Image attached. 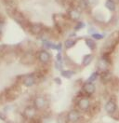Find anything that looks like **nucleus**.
I'll list each match as a JSON object with an SVG mask.
<instances>
[{
    "mask_svg": "<svg viewBox=\"0 0 119 123\" xmlns=\"http://www.w3.org/2000/svg\"><path fill=\"white\" fill-rule=\"evenodd\" d=\"M12 16H13V19H14L15 21L19 23V24H21L23 27H26V26H27V24H28L27 20L24 18V16L22 15V13H20V12L15 11L14 10V11L12 12Z\"/></svg>",
    "mask_w": 119,
    "mask_h": 123,
    "instance_id": "f257e3e1",
    "label": "nucleus"
},
{
    "mask_svg": "<svg viewBox=\"0 0 119 123\" xmlns=\"http://www.w3.org/2000/svg\"><path fill=\"white\" fill-rule=\"evenodd\" d=\"M36 82V77L35 74H30L23 77L22 83L25 87H33Z\"/></svg>",
    "mask_w": 119,
    "mask_h": 123,
    "instance_id": "f03ea898",
    "label": "nucleus"
},
{
    "mask_svg": "<svg viewBox=\"0 0 119 123\" xmlns=\"http://www.w3.org/2000/svg\"><path fill=\"white\" fill-rule=\"evenodd\" d=\"M81 117L80 113L77 111V110H71L68 114H67V120L69 122L75 123L77 122Z\"/></svg>",
    "mask_w": 119,
    "mask_h": 123,
    "instance_id": "7ed1b4c3",
    "label": "nucleus"
},
{
    "mask_svg": "<svg viewBox=\"0 0 119 123\" xmlns=\"http://www.w3.org/2000/svg\"><path fill=\"white\" fill-rule=\"evenodd\" d=\"M116 108H117V105H116V103H115V101L114 100H109L107 103H106V105H105V106H104V109H105V111L109 114V115H113L115 111H116Z\"/></svg>",
    "mask_w": 119,
    "mask_h": 123,
    "instance_id": "20e7f679",
    "label": "nucleus"
},
{
    "mask_svg": "<svg viewBox=\"0 0 119 123\" xmlns=\"http://www.w3.org/2000/svg\"><path fill=\"white\" fill-rule=\"evenodd\" d=\"M47 105V100L44 96H36L35 98V107L36 109H44Z\"/></svg>",
    "mask_w": 119,
    "mask_h": 123,
    "instance_id": "39448f33",
    "label": "nucleus"
},
{
    "mask_svg": "<svg viewBox=\"0 0 119 123\" xmlns=\"http://www.w3.org/2000/svg\"><path fill=\"white\" fill-rule=\"evenodd\" d=\"M68 17L72 21H78L81 18V12L75 8H72L68 10Z\"/></svg>",
    "mask_w": 119,
    "mask_h": 123,
    "instance_id": "423d86ee",
    "label": "nucleus"
},
{
    "mask_svg": "<svg viewBox=\"0 0 119 123\" xmlns=\"http://www.w3.org/2000/svg\"><path fill=\"white\" fill-rule=\"evenodd\" d=\"M38 60L41 62L42 63H48V62L50 61V54L48 53L47 50L45 49H42L38 52Z\"/></svg>",
    "mask_w": 119,
    "mask_h": 123,
    "instance_id": "0eeeda50",
    "label": "nucleus"
},
{
    "mask_svg": "<svg viewBox=\"0 0 119 123\" xmlns=\"http://www.w3.org/2000/svg\"><path fill=\"white\" fill-rule=\"evenodd\" d=\"M23 115L26 118L28 119H33L36 117V108L33 107V106H28V107L25 108L24 112H23Z\"/></svg>",
    "mask_w": 119,
    "mask_h": 123,
    "instance_id": "6e6552de",
    "label": "nucleus"
},
{
    "mask_svg": "<svg viewBox=\"0 0 119 123\" xmlns=\"http://www.w3.org/2000/svg\"><path fill=\"white\" fill-rule=\"evenodd\" d=\"M90 106V101L88 97H82L78 101V107L83 111H87Z\"/></svg>",
    "mask_w": 119,
    "mask_h": 123,
    "instance_id": "1a4fd4ad",
    "label": "nucleus"
},
{
    "mask_svg": "<svg viewBox=\"0 0 119 123\" xmlns=\"http://www.w3.org/2000/svg\"><path fill=\"white\" fill-rule=\"evenodd\" d=\"M29 30L33 35L37 36V35H39V34L42 33L43 26L40 23H32V24L29 25Z\"/></svg>",
    "mask_w": 119,
    "mask_h": 123,
    "instance_id": "9d476101",
    "label": "nucleus"
},
{
    "mask_svg": "<svg viewBox=\"0 0 119 123\" xmlns=\"http://www.w3.org/2000/svg\"><path fill=\"white\" fill-rule=\"evenodd\" d=\"M97 67H98V70L101 71V73H102V72H105V71H108L109 62L107 61L105 58H101V59H100V61L98 62Z\"/></svg>",
    "mask_w": 119,
    "mask_h": 123,
    "instance_id": "9b49d317",
    "label": "nucleus"
},
{
    "mask_svg": "<svg viewBox=\"0 0 119 123\" xmlns=\"http://www.w3.org/2000/svg\"><path fill=\"white\" fill-rule=\"evenodd\" d=\"M95 90H96V88H95V85L93 84V83H91V82H86L84 86H83V91L86 92L87 94H89V95H91V94H93L94 92H95Z\"/></svg>",
    "mask_w": 119,
    "mask_h": 123,
    "instance_id": "f8f14e48",
    "label": "nucleus"
},
{
    "mask_svg": "<svg viewBox=\"0 0 119 123\" xmlns=\"http://www.w3.org/2000/svg\"><path fill=\"white\" fill-rule=\"evenodd\" d=\"M93 61V55L92 54H87L84 56L83 61H82V64L84 66H88L89 64H90V62Z\"/></svg>",
    "mask_w": 119,
    "mask_h": 123,
    "instance_id": "ddd939ff",
    "label": "nucleus"
},
{
    "mask_svg": "<svg viewBox=\"0 0 119 123\" xmlns=\"http://www.w3.org/2000/svg\"><path fill=\"white\" fill-rule=\"evenodd\" d=\"M105 7L108 8L110 11H114L116 8V4L113 0H106L105 2Z\"/></svg>",
    "mask_w": 119,
    "mask_h": 123,
    "instance_id": "4468645a",
    "label": "nucleus"
},
{
    "mask_svg": "<svg viewBox=\"0 0 119 123\" xmlns=\"http://www.w3.org/2000/svg\"><path fill=\"white\" fill-rule=\"evenodd\" d=\"M101 78L102 82H104V83H106V82L110 81V80H111V78H112L111 73H110V72H108V71L102 72V73H101Z\"/></svg>",
    "mask_w": 119,
    "mask_h": 123,
    "instance_id": "2eb2a0df",
    "label": "nucleus"
},
{
    "mask_svg": "<svg viewBox=\"0 0 119 123\" xmlns=\"http://www.w3.org/2000/svg\"><path fill=\"white\" fill-rule=\"evenodd\" d=\"M86 45L88 46V48H89L91 50H94L96 49V42L91 38H87L86 39Z\"/></svg>",
    "mask_w": 119,
    "mask_h": 123,
    "instance_id": "dca6fc26",
    "label": "nucleus"
},
{
    "mask_svg": "<svg viewBox=\"0 0 119 123\" xmlns=\"http://www.w3.org/2000/svg\"><path fill=\"white\" fill-rule=\"evenodd\" d=\"M74 75V72L71 70H61V76L65 78H71Z\"/></svg>",
    "mask_w": 119,
    "mask_h": 123,
    "instance_id": "f3484780",
    "label": "nucleus"
},
{
    "mask_svg": "<svg viewBox=\"0 0 119 123\" xmlns=\"http://www.w3.org/2000/svg\"><path fill=\"white\" fill-rule=\"evenodd\" d=\"M75 43H76V41L74 39L69 38L65 41V47H66V49H71L75 45Z\"/></svg>",
    "mask_w": 119,
    "mask_h": 123,
    "instance_id": "a211bd4d",
    "label": "nucleus"
},
{
    "mask_svg": "<svg viewBox=\"0 0 119 123\" xmlns=\"http://www.w3.org/2000/svg\"><path fill=\"white\" fill-rule=\"evenodd\" d=\"M99 77V73L98 72H94L93 74H91V76L89 77V82H91V83H93L94 81H96L97 78Z\"/></svg>",
    "mask_w": 119,
    "mask_h": 123,
    "instance_id": "6ab92c4d",
    "label": "nucleus"
},
{
    "mask_svg": "<svg viewBox=\"0 0 119 123\" xmlns=\"http://www.w3.org/2000/svg\"><path fill=\"white\" fill-rule=\"evenodd\" d=\"M79 6H80V8H82L83 9H84V8H87L89 7L87 0H80V1H79Z\"/></svg>",
    "mask_w": 119,
    "mask_h": 123,
    "instance_id": "aec40b11",
    "label": "nucleus"
},
{
    "mask_svg": "<svg viewBox=\"0 0 119 123\" xmlns=\"http://www.w3.org/2000/svg\"><path fill=\"white\" fill-rule=\"evenodd\" d=\"M87 2H88V5H89V6L94 7V6H96L97 4H98L99 0H87Z\"/></svg>",
    "mask_w": 119,
    "mask_h": 123,
    "instance_id": "412c9836",
    "label": "nucleus"
},
{
    "mask_svg": "<svg viewBox=\"0 0 119 123\" xmlns=\"http://www.w3.org/2000/svg\"><path fill=\"white\" fill-rule=\"evenodd\" d=\"M84 27H85V23H82V22H79V23L76 24V26L74 27V30L78 31L80 30V29H82V28H84Z\"/></svg>",
    "mask_w": 119,
    "mask_h": 123,
    "instance_id": "4be33fe9",
    "label": "nucleus"
},
{
    "mask_svg": "<svg viewBox=\"0 0 119 123\" xmlns=\"http://www.w3.org/2000/svg\"><path fill=\"white\" fill-rule=\"evenodd\" d=\"M92 37L94 39H97V40H100V39H102L103 38V36L101 35V34H98V33H95L92 35Z\"/></svg>",
    "mask_w": 119,
    "mask_h": 123,
    "instance_id": "5701e85b",
    "label": "nucleus"
},
{
    "mask_svg": "<svg viewBox=\"0 0 119 123\" xmlns=\"http://www.w3.org/2000/svg\"><path fill=\"white\" fill-rule=\"evenodd\" d=\"M56 68L58 70H62V62H58L57 61V62H56Z\"/></svg>",
    "mask_w": 119,
    "mask_h": 123,
    "instance_id": "b1692460",
    "label": "nucleus"
},
{
    "mask_svg": "<svg viewBox=\"0 0 119 123\" xmlns=\"http://www.w3.org/2000/svg\"><path fill=\"white\" fill-rule=\"evenodd\" d=\"M61 60H62V57H61V52L60 51L59 53H58V55H57V61L61 62Z\"/></svg>",
    "mask_w": 119,
    "mask_h": 123,
    "instance_id": "393cba45",
    "label": "nucleus"
},
{
    "mask_svg": "<svg viewBox=\"0 0 119 123\" xmlns=\"http://www.w3.org/2000/svg\"><path fill=\"white\" fill-rule=\"evenodd\" d=\"M89 33H90L91 35H93V34H95L96 32H95V29H94V28H90V29H89Z\"/></svg>",
    "mask_w": 119,
    "mask_h": 123,
    "instance_id": "a878e982",
    "label": "nucleus"
},
{
    "mask_svg": "<svg viewBox=\"0 0 119 123\" xmlns=\"http://www.w3.org/2000/svg\"><path fill=\"white\" fill-rule=\"evenodd\" d=\"M55 81H56L58 84H60V83H61V80L59 79V77H56V78H55Z\"/></svg>",
    "mask_w": 119,
    "mask_h": 123,
    "instance_id": "bb28decb",
    "label": "nucleus"
}]
</instances>
